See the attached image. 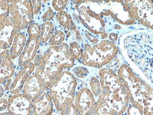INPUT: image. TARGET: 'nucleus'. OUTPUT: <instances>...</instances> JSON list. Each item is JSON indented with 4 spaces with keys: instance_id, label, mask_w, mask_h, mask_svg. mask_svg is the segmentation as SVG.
<instances>
[{
    "instance_id": "obj_1",
    "label": "nucleus",
    "mask_w": 153,
    "mask_h": 115,
    "mask_svg": "<svg viewBox=\"0 0 153 115\" xmlns=\"http://www.w3.org/2000/svg\"><path fill=\"white\" fill-rule=\"evenodd\" d=\"M153 33L147 28L136 29L123 34L118 47L123 61L135 73L152 86Z\"/></svg>"
},
{
    "instance_id": "obj_2",
    "label": "nucleus",
    "mask_w": 153,
    "mask_h": 115,
    "mask_svg": "<svg viewBox=\"0 0 153 115\" xmlns=\"http://www.w3.org/2000/svg\"><path fill=\"white\" fill-rule=\"evenodd\" d=\"M70 5L85 29L100 40L112 34H123L133 29L116 23L109 16L105 1H69Z\"/></svg>"
},
{
    "instance_id": "obj_3",
    "label": "nucleus",
    "mask_w": 153,
    "mask_h": 115,
    "mask_svg": "<svg viewBox=\"0 0 153 115\" xmlns=\"http://www.w3.org/2000/svg\"><path fill=\"white\" fill-rule=\"evenodd\" d=\"M42 46V62L35 68L34 73L41 79L45 88L48 91L52 80L65 70H70L76 62L71 56L66 42L60 46Z\"/></svg>"
},
{
    "instance_id": "obj_4",
    "label": "nucleus",
    "mask_w": 153,
    "mask_h": 115,
    "mask_svg": "<svg viewBox=\"0 0 153 115\" xmlns=\"http://www.w3.org/2000/svg\"><path fill=\"white\" fill-rule=\"evenodd\" d=\"M117 74L125 87L129 102L142 108L144 115H153L152 86L135 73L125 62Z\"/></svg>"
},
{
    "instance_id": "obj_5",
    "label": "nucleus",
    "mask_w": 153,
    "mask_h": 115,
    "mask_svg": "<svg viewBox=\"0 0 153 115\" xmlns=\"http://www.w3.org/2000/svg\"><path fill=\"white\" fill-rule=\"evenodd\" d=\"M102 87L100 95L116 115H122L129 104V98L125 87L114 72L106 67L98 71Z\"/></svg>"
},
{
    "instance_id": "obj_6",
    "label": "nucleus",
    "mask_w": 153,
    "mask_h": 115,
    "mask_svg": "<svg viewBox=\"0 0 153 115\" xmlns=\"http://www.w3.org/2000/svg\"><path fill=\"white\" fill-rule=\"evenodd\" d=\"M78 80L69 70H65L50 83L48 92L56 110L73 104L77 91Z\"/></svg>"
},
{
    "instance_id": "obj_7",
    "label": "nucleus",
    "mask_w": 153,
    "mask_h": 115,
    "mask_svg": "<svg viewBox=\"0 0 153 115\" xmlns=\"http://www.w3.org/2000/svg\"><path fill=\"white\" fill-rule=\"evenodd\" d=\"M82 47L83 56L80 64L96 69L107 66L119 52L118 45L108 40H102L93 45L85 43Z\"/></svg>"
},
{
    "instance_id": "obj_8",
    "label": "nucleus",
    "mask_w": 153,
    "mask_h": 115,
    "mask_svg": "<svg viewBox=\"0 0 153 115\" xmlns=\"http://www.w3.org/2000/svg\"><path fill=\"white\" fill-rule=\"evenodd\" d=\"M123 2L137 23L143 28L152 30L153 9L151 0H126Z\"/></svg>"
},
{
    "instance_id": "obj_9",
    "label": "nucleus",
    "mask_w": 153,
    "mask_h": 115,
    "mask_svg": "<svg viewBox=\"0 0 153 115\" xmlns=\"http://www.w3.org/2000/svg\"><path fill=\"white\" fill-rule=\"evenodd\" d=\"M109 16L119 25L135 29L145 28L135 20L130 10L123 1H105Z\"/></svg>"
},
{
    "instance_id": "obj_10",
    "label": "nucleus",
    "mask_w": 153,
    "mask_h": 115,
    "mask_svg": "<svg viewBox=\"0 0 153 115\" xmlns=\"http://www.w3.org/2000/svg\"><path fill=\"white\" fill-rule=\"evenodd\" d=\"M9 16L16 21L21 31H25L34 21L32 2L30 0H16L9 4Z\"/></svg>"
},
{
    "instance_id": "obj_11",
    "label": "nucleus",
    "mask_w": 153,
    "mask_h": 115,
    "mask_svg": "<svg viewBox=\"0 0 153 115\" xmlns=\"http://www.w3.org/2000/svg\"><path fill=\"white\" fill-rule=\"evenodd\" d=\"M96 100L93 93L86 85L85 80L78 81V88L74 100V105L78 115H91Z\"/></svg>"
},
{
    "instance_id": "obj_12",
    "label": "nucleus",
    "mask_w": 153,
    "mask_h": 115,
    "mask_svg": "<svg viewBox=\"0 0 153 115\" xmlns=\"http://www.w3.org/2000/svg\"><path fill=\"white\" fill-rule=\"evenodd\" d=\"M35 66L33 62L16 70L13 76L7 80L2 85L5 94L9 96L22 92L25 81L35 71Z\"/></svg>"
},
{
    "instance_id": "obj_13",
    "label": "nucleus",
    "mask_w": 153,
    "mask_h": 115,
    "mask_svg": "<svg viewBox=\"0 0 153 115\" xmlns=\"http://www.w3.org/2000/svg\"><path fill=\"white\" fill-rule=\"evenodd\" d=\"M20 31L16 22L11 16L0 23V52L10 48L13 38Z\"/></svg>"
},
{
    "instance_id": "obj_14",
    "label": "nucleus",
    "mask_w": 153,
    "mask_h": 115,
    "mask_svg": "<svg viewBox=\"0 0 153 115\" xmlns=\"http://www.w3.org/2000/svg\"><path fill=\"white\" fill-rule=\"evenodd\" d=\"M33 101L22 93L8 97L7 112L11 115H31Z\"/></svg>"
},
{
    "instance_id": "obj_15",
    "label": "nucleus",
    "mask_w": 153,
    "mask_h": 115,
    "mask_svg": "<svg viewBox=\"0 0 153 115\" xmlns=\"http://www.w3.org/2000/svg\"><path fill=\"white\" fill-rule=\"evenodd\" d=\"M41 44L39 38H28L23 52L15 61L16 70L24 67L25 64L32 62Z\"/></svg>"
},
{
    "instance_id": "obj_16",
    "label": "nucleus",
    "mask_w": 153,
    "mask_h": 115,
    "mask_svg": "<svg viewBox=\"0 0 153 115\" xmlns=\"http://www.w3.org/2000/svg\"><path fill=\"white\" fill-rule=\"evenodd\" d=\"M46 91L42 81L33 72L25 81L21 93L30 100L34 101Z\"/></svg>"
},
{
    "instance_id": "obj_17",
    "label": "nucleus",
    "mask_w": 153,
    "mask_h": 115,
    "mask_svg": "<svg viewBox=\"0 0 153 115\" xmlns=\"http://www.w3.org/2000/svg\"><path fill=\"white\" fill-rule=\"evenodd\" d=\"M55 110L54 103L48 91L33 101L31 115H53Z\"/></svg>"
},
{
    "instance_id": "obj_18",
    "label": "nucleus",
    "mask_w": 153,
    "mask_h": 115,
    "mask_svg": "<svg viewBox=\"0 0 153 115\" xmlns=\"http://www.w3.org/2000/svg\"><path fill=\"white\" fill-rule=\"evenodd\" d=\"M16 71V65L9 57V50L0 52V85L13 77Z\"/></svg>"
},
{
    "instance_id": "obj_19",
    "label": "nucleus",
    "mask_w": 153,
    "mask_h": 115,
    "mask_svg": "<svg viewBox=\"0 0 153 115\" xmlns=\"http://www.w3.org/2000/svg\"><path fill=\"white\" fill-rule=\"evenodd\" d=\"M28 38V37L25 31H20L16 35L13 40L12 44H11L10 48L9 49V57L12 61L15 62L18 57L20 56L25 47Z\"/></svg>"
},
{
    "instance_id": "obj_20",
    "label": "nucleus",
    "mask_w": 153,
    "mask_h": 115,
    "mask_svg": "<svg viewBox=\"0 0 153 115\" xmlns=\"http://www.w3.org/2000/svg\"><path fill=\"white\" fill-rule=\"evenodd\" d=\"M98 71H99V69L91 68L90 76L85 80L86 85H87L90 91H91V93H93L96 101L97 100L98 97H99L102 92V87L100 81Z\"/></svg>"
},
{
    "instance_id": "obj_21",
    "label": "nucleus",
    "mask_w": 153,
    "mask_h": 115,
    "mask_svg": "<svg viewBox=\"0 0 153 115\" xmlns=\"http://www.w3.org/2000/svg\"><path fill=\"white\" fill-rule=\"evenodd\" d=\"M56 24L62 29H65L70 32L75 30L76 26L74 23L72 17L69 12L66 10L55 12V16H54Z\"/></svg>"
},
{
    "instance_id": "obj_22",
    "label": "nucleus",
    "mask_w": 153,
    "mask_h": 115,
    "mask_svg": "<svg viewBox=\"0 0 153 115\" xmlns=\"http://www.w3.org/2000/svg\"><path fill=\"white\" fill-rule=\"evenodd\" d=\"M41 26V32L39 40H40L41 45H46L48 40L52 36V35L55 30L56 23L55 21L53 20L48 22L42 23L40 24Z\"/></svg>"
},
{
    "instance_id": "obj_23",
    "label": "nucleus",
    "mask_w": 153,
    "mask_h": 115,
    "mask_svg": "<svg viewBox=\"0 0 153 115\" xmlns=\"http://www.w3.org/2000/svg\"><path fill=\"white\" fill-rule=\"evenodd\" d=\"M42 8L38 18L35 22L41 23L53 21L55 16V11L50 7V1H42Z\"/></svg>"
},
{
    "instance_id": "obj_24",
    "label": "nucleus",
    "mask_w": 153,
    "mask_h": 115,
    "mask_svg": "<svg viewBox=\"0 0 153 115\" xmlns=\"http://www.w3.org/2000/svg\"><path fill=\"white\" fill-rule=\"evenodd\" d=\"M91 115H116L114 111L108 106L102 95H100L96 101L95 108Z\"/></svg>"
},
{
    "instance_id": "obj_25",
    "label": "nucleus",
    "mask_w": 153,
    "mask_h": 115,
    "mask_svg": "<svg viewBox=\"0 0 153 115\" xmlns=\"http://www.w3.org/2000/svg\"><path fill=\"white\" fill-rule=\"evenodd\" d=\"M56 23V21H55ZM66 35L64 33L63 29L60 28L59 26L56 24L55 30L51 36L50 40H48V43L46 45L48 46H60L63 43L66 42Z\"/></svg>"
},
{
    "instance_id": "obj_26",
    "label": "nucleus",
    "mask_w": 153,
    "mask_h": 115,
    "mask_svg": "<svg viewBox=\"0 0 153 115\" xmlns=\"http://www.w3.org/2000/svg\"><path fill=\"white\" fill-rule=\"evenodd\" d=\"M69 71L73 73V75L78 81H83V80L87 79L90 76L91 68L76 63Z\"/></svg>"
},
{
    "instance_id": "obj_27",
    "label": "nucleus",
    "mask_w": 153,
    "mask_h": 115,
    "mask_svg": "<svg viewBox=\"0 0 153 115\" xmlns=\"http://www.w3.org/2000/svg\"><path fill=\"white\" fill-rule=\"evenodd\" d=\"M66 43L68 45L69 52L71 57L76 63L80 64L83 56V47L82 45L76 41H68Z\"/></svg>"
},
{
    "instance_id": "obj_28",
    "label": "nucleus",
    "mask_w": 153,
    "mask_h": 115,
    "mask_svg": "<svg viewBox=\"0 0 153 115\" xmlns=\"http://www.w3.org/2000/svg\"><path fill=\"white\" fill-rule=\"evenodd\" d=\"M41 32V26L38 22L33 21L28 26L25 30L27 36L28 38H39Z\"/></svg>"
},
{
    "instance_id": "obj_29",
    "label": "nucleus",
    "mask_w": 153,
    "mask_h": 115,
    "mask_svg": "<svg viewBox=\"0 0 153 115\" xmlns=\"http://www.w3.org/2000/svg\"><path fill=\"white\" fill-rule=\"evenodd\" d=\"M123 63H124V61H123L120 52H119V54H117V55L116 56L107 66H105V67L117 73V71H118L119 68H120L121 66L122 65Z\"/></svg>"
},
{
    "instance_id": "obj_30",
    "label": "nucleus",
    "mask_w": 153,
    "mask_h": 115,
    "mask_svg": "<svg viewBox=\"0 0 153 115\" xmlns=\"http://www.w3.org/2000/svg\"><path fill=\"white\" fill-rule=\"evenodd\" d=\"M69 3L68 0H53L50 1V7L55 12L66 10Z\"/></svg>"
},
{
    "instance_id": "obj_31",
    "label": "nucleus",
    "mask_w": 153,
    "mask_h": 115,
    "mask_svg": "<svg viewBox=\"0 0 153 115\" xmlns=\"http://www.w3.org/2000/svg\"><path fill=\"white\" fill-rule=\"evenodd\" d=\"M82 32H83V36L85 37V43L93 45L99 43V42H100V40H100L97 36H95V35H93V33H90L89 31H88L86 29L84 28L83 27L82 28Z\"/></svg>"
},
{
    "instance_id": "obj_32",
    "label": "nucleus",
    "mask_w": 153,
    "mask_h": 115,
    "mask_svg": "<svg viewBox=\"0 0 153 115\" xmlns=\"http://www.w3.org/2000/svg\"><path fill=\"white\" fill-rule=\"evenodd\" d=\"M125 114L126 115H144L142 108L136 105L131 104L130 102L127 107Z\"/></svg>"
},
{
    "instance_id": "obj_33",
    "label": "nucleus",
    "mask_w": 153,
    "mask_h": 115,
    "mask_svg": "<svg viewBox=\"0 0 153 115\" xmlns=\"http://www.w3.org/2000/svg\"><path fill=\"white\" fill-rule=\"evenodd\" d=\"M31 2H32L33 6V14H34V21H35L38 18L41 10H42V4L41 0H33V1H31Z\"/></svg>"
},
{
    "instance_id": "obj_34",
    "label": "nucleus",
    "mask_w": 153,
    "mask_h": 115,
    "mask_svg": "<svg viewBox=\"0 0 153 115\" xmlns=\"http://www.w3.org/2000/svg\"><path fill=\"white\" fill-rule=\"evenodd\" d=\"M9 16V4H0V23Z\"/></svg>"
},
{
    "instance_id": "obj_35",
    "label": "nucleus",
    "mask_w": 153,
    "mask_h": 115,
    "mask_svg": "<svg viewBox=\"0 0 153 115\" xmlns=\"http://www.w3.org/2000/svg\"><path fill=\"white\" fill-rule=\"evenodd\" d=\"M60 115H78L74 104L68 105L60 111Z\"/></svg>"
},
{
    "instance_id": "obj_36",
    "label": "nucleus",
    "mask_w": 153,
    "mask_h": 115,
    "mask_svg": "<svg viewBox=\"0 0 153 115\" xmlns=\"http://www.w3.org/2000/svg\"><path fill=\"white\" fill-rule=\"evenodd\" d=\"M8 95H4L0 98V113L7 112L8 105Z\"/></svg>"
},
{
    "instance_id": "obj_37",
    "label": "nucleus",
    "mask_w": 153,
    "mask_h": 115,
    "mask_svg": "<svg viewBox=\"0 0 153 115\" xmlns=\"http://www.w3.org/2000/svg\"><path fill=\"white\" fill-rule=\"evenodd\" d=\"M4 95H5V92H4V89L3 88V85H0V98L2 97Z\"/></svg>"
},
{
    "instance_id": "obj_38",
    "label": "nucleus",
    "mask_w": 153,
    "mask_h": 115,
    "mask_svg": "<svg viewBox=\"0 0 153 115\" xmlns=\"http://www.w3.org/2000/svg\"><path fill=\"white\" fill-rule=\"evenodd\" d=\"M11 2H12V1H1V0H0V4H4V3L11 4Z\"/></svg>"
},
{
    "instance_id": "obj_39",
    "label": "nucleus",
    "mask_w": 153,
    "mask_h": 115,
    "mask_svg": "<svg viewBox=\"0 0 153 115\" xmlns=\"http://www.w3.org/2000/svg\"><path fill=\"white\" fill-rule=\"evenodd\" d=\"M0 115H11V114H9V112H2V113H0Z\"/></svg>"
},
{
    "instance_id": "obj_40",
    "label": "nucleus",
    "mask_w": 153,
    "mask_h": 115,
    "mask_svg": "<svg viewBox=\"0 0 153 115\" xmlns=\"http://www.w3.org/2000/svg\"><path fill=\"white\" fill-rule=\"evenodd\" d=\"M122 115H126V114H125V113H124V114H123Z\"/></svg>"
}]
</instances>
